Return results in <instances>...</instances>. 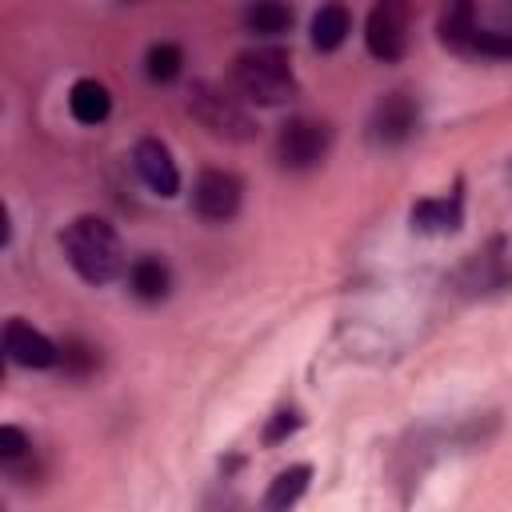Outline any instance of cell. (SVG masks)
<instances>
[{"mask_svg": "<svg viewBox=\"0 0 512 512\" xmlns=\"http://www.w3.org/2000/svg\"><path fill=\"white\" fill-rule=\"evenodd\" d=\"M64 256L68 264L88 280V284H112L120 272H124V248H120V236L116 228L104 220V216H76L64 236Z\"/></svg>", "mask_w": 512, "mask_h": 512, "instance_id": "1", "label": "cell"}, {"mask_svg": "<svg viewBox=\"0 0 512 512\" xmlns=\"http://www.w3.org/2000/svg\"><path fill=\"white\" fill-rule=\"evenodd\" d=\"M232 84L252 104H284L300 92L288 52L280 48H248L232 60Z\"/></svg>", "mask_w": 512, "mask_h": 512, "instance_id": "2", "label": "cell"}, {"mask_svg": "<svg viewBox=\"0 0 512 512\" xmlns=\"http://www.w3.org/2000/svg\"><path fill=\"white\" fill-rule=\"evenodd\" d=\"M188 112L216 136V140H228V144H248L260 136V124L248 116V108L228 96L224 88L208 84V80H196L188 88Z\"/></svg>", "mask_w": 512, "mask_h": 512, "instance_id": "3", "label": "cell"}, {"mask_svg": "<svg viewBox=\"0 0 512 512\" xmlns=\"http://www.w3.org/2000/svg\"><path fill=\"white\" fill-rule=\"evenodd\" d=\"M332 148V128L324 120H308V116H296L280 128L276 136V160L292 172H304V168H316Z\"/></svg>", "mask_w": 512, "mask_h": 512, "instance_id": "4", "label": "cell"}, {"mask_svg": "<svg viewBox=\"0 0 512 512\" xmlns=\"http://www.w3.org/2000/svg\"><path fill=\"white\" fill-rule=\"evenodd\" d=\"M364 44L376 60L392 64L404 56L408 48V8L400 0H384L368 12V24H364Z\"/></svg>", "mask_w": 512, "mask_h": 512, "instance_id": "5", "label": "cell"}, {"mask_svg": "<svg viewBox=\"0 0 512 512\" xmlns=\"http://www.w3.org/2000/svg\"><path fill=\"white\" fill-rule=\"evenodd\" d=\"M240 200H244V184L240 176L224 172V168H204L192 184V208L204 216V220H232L240 212Z\"/></svg>", "mask_w": 512, "mask_h": 512, "instance_id": "6", "label": "cell"}, {"mask_svg": "<svg viewBox=\"0 0 512 512\" xmlns=\"http://www.w3.org/2000/svg\"><path fill=\"white\" fill-rule=\"evenodd\" d=\"M4 352L20 368H52L60 360V348L44 332H36L28 320H20V316H12L4 324Z\"/></svg>", "mask_w": 512, "mask_h": 512, "instance_id": "7", "label": "cell"}, {"mask_svg": "<svg viewBox=\"0 0 512 512\" xmlns=\"http://www.w3.org/2000/svg\"><path fill=\"white\" fill-rule=\"evenodd\" d=\"M132 164H136L140 180H144L156 196H176V188H180V172H176L172 152H168L160 140L144 136V140L132 148Z\"/></svg>", "mask_w": 512, "mask_h": 512, "instance_id": "8", "label": "cell"}, {"mask_svg": "<svg viewBox=\"0 0 512 512\" xmlns=\"http://www.w3.org/2000/svg\"><path fill=\"white\" fill-rule=\"evenodd\" d=\"M368 128H372V140H376V144H400V140H408L412 128H416V104H412V96L388 92V96L376 104Z\"/></svg>", "mask_w": 512, "mask_h": 512, "instance_id": "9", "label": "cell"}, {"mask_svg": "<svg viewBox=\"0 0 512 512\" xmlns=\"http://www.w3.org/2000/svg\"><path fill=\"white\" fill-rule=\"evenodd\" d=\"M460 216H464L460 192H452V196H432V200L412 204V228H416V232H432V236L456 232V228H460Z\"/></svg>", "mask_w": 512, "mask_h": 512, "instance_id": "10", "label": "cell"}, {"mask_svg": "<svg viewBox=\"0 0 512 512\" xmlns=\"http://www.w3.org/2000/svg\"><path fill=\"white\" fill-rule=\"evenodd\" d=\"M308 480H312L308 464H292V468L276 472V480L264 492V512H292L300 504V496L308 492Z\"/></svg>", "mask_w": 512, "mask_h": 512, "instance_id": "11", "label": "cell"}, {"mask_svg": "<svg viewBox=\"0 0 512 512\" xmlns=\"http://www.w3.org/2000/svg\"><path fill=\"white\" fill-rule=\"evenodd\" d=\"M68 112L80 124H104L108 112H112V96L100 80H76L72 92H68Z\"/></svg>", "mask_w": 512, "mask_h": 512, "instance_id": "12", "label": "cell"}, {"mask_svg": "<svg viewBox=\"0 0 512 512\" xmlns=\"http://www.w3.org/2000/svg\"><path fill=\"white\" fill-rule=\"evenodd\" d=\"M128 284H132V292H136L140 300H164L172 276H168V264H164L160 256H140V260H132V268H128Z\"/></svg>", "mask_w": 512, "mask_h": 512, "instance_id": "13", "label": "cell"}, {"mask_svg": "<svg viewBox=\"0 0 512 512\" xmlns=\"http://www.w3.org/2000/svg\"><path fill=\"white\" fill-rule=\"evenodd\" d=\"M348 32H352V16H348L344 4H324V8L312 16V44H316L320 52L340 48V44L348 40Z\"/></svg>", "mask_w": 512, "mask_h": 512, "instance_id": "14", "label": "cell"}, {"mask_svg": "<svg viewBox=\"0 0 512 512\" xmlns=\"http://www.w3.org/2000/svg\"><path fill=\"white\" fill-rule=\"evenodd\" d=\"M244 24H248L252 32H260V36H276V32H288V28H292V8L264 0V4L244 8Z\"/></svg>", "mask_w": 512, "mask_h": 512, "instance_id": "15", "label": "cell"}, {"mask_svg": "<svg viewBox=\"0 0 512 512\" xmlns=\"http://www.w3.org/2000/svg\"><path fill=\"white\" fill-rule=\"evenodd\" d=\"M180 64H184V56H180L176 44H152L148 56H144V72H148V80H156V84L176 80V76H180Z\"/></svg>", "mask_w": 512, "mask_h": 512, "instance_id": "16", "label": "cell"}, {"mask_svg": "<svg viewBox=\"0 0 512 512\" xmlns=\"http://www.w3.org/2000/svg\"><path fill=\"white\" fill-rule=\"evenodd\" d=\"M28 448H32V444H28V436H24L16 424H4V428H0V456H4V460L24 456Z\"/></svg>", "mask_w": 512, "mask_h": 512, "instance_id": "17", "label": "cell"}, {"mask_svg": "<svg viewBox=\"0 0 512 512\" xmlns=\"http://www.w3.org/2000/svg\"><path fill=\"white\" fill-rule=\"evenodd\" d=\"M296 428H300V416H296V412H276V416H272V424L264 428V440H268V444H276V440H284V436H288V432H296Z\"/></svg>", "mask_w": 512, "mask_h": 512, "instance_id": "18", "label": "cell"}]
</instances>
